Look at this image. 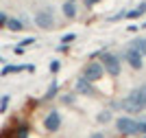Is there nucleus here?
<instances>
[{"instance_id": "nucleus-24", "label": "nucleus", "mask_w": 146, "mask_h": 138, "mask_svg": "<svg viewBox=\"0 0 146 138\" xmlns=\"http://www.w3.org/2000/svg\"><path fill=\"white\" fill-rule=\"evenodd\" d=\"M13 53H15V55H22V53H26V50H24V46H20V44H18V46L13 48Z\"/></svg>"}, {"instance_id": "nucleus-29", "label": "nucleus", "mask_w": 146, "mask_h": 138, "mask_svg": "<svg viewBox=\"0 0 146 138\" xmlns=\"http://www.w3.org/2000/svg\"><path fill=\"white\" fill-rule=\"evenodd\" d=\"M66 2H74V0H66Z\"/></svg>"}, {"instance_id": "nucleus-26", "label": "nucleus", "mask_w": 146, "mask_h": 138, "mask_svg": "<svg viewBox=\"0 0 146 138\" xmlns=\"http://www.w3.org/2000/svg\"><path fill=\"white\" fill-rule=\"evenodd\" d=\"M137 11H140V15H144V13H146V2H142V5L137 7Z\"/></svg>"}, {"instance_id": "nucleus-18", "label": "nucleus", "mask_w": 146, "mask_h": 138, "mask_svg": "<svg viewBox=\"0 0 146 138\" xmlns=\"http://www.w3.org/2000/svg\"><path fill=\"white\" fill-rule=\"evenodd\" d=\"M124 18L127 20H135V18H140V11H137V9H131V11L124 13Z\"/></svg>"}, {"instance_id": "nucleus-2", "label": "nucleus", "mask_w": 146, "mask_h": 138, "mask_svg": "<svg viewBox=\"0 0 146 138\" xmlns=\"http://www.w3.org/2000/svg\"><path fill=\"white\" fill-rule=\"evenodd\" d=\"M105 75V68L100 61H90V64H85V68H83V79L85 81H90V83H94V81H100Z\"/></svg>"}, {"instance_id": "nucleus-23", "label": "nucleus", "mask_w": 146, "mask_h": 138, "mask_svg": "<svg viewBox=\"0 0 146 138\" xmlns=\"http://www.w3.org/2000/svg\"><path fill=\"white\" fill-rule=\"evenodd\" d=\"M72 40H74V33H68V35L63 37V42H61V44H70Z\"/></svg>"}, {"instance_id": "nucleus-30", "label": "nucleus", "mask_w": 146, "mask_h": 138, "mask_svg": "<svg viewBox=\"0 0 146 138\" xmlns=\"http://www.w3.org/2000/svg\"><path fill=\"white\" fill-rule=\"evenodd\" d=\"M144 138H146V136H144Z\"/></svg>"}, {"instance_id": "nucleus-13", "label": "nucleus", "mask_w": 146, "mask_h": 138, "mask_svg": "<svg viewBox=\"0 0 146 138\" xmlns=\"http://www.w3.org/2000/svg\"><path fill=\"white\" fill-rule=\"evenodd\" d=\"M131 48H135V50H140L142 55H146V40H144V37H137V40H133Z\"/></svg>"}, {"instance_id": "nucleus-27", "label": "nucleus", "mask_w": 146, "mask_h": 138, "mask_svg": "<svg viewBox=\"0 0 146 138\" xmlns=\"http://www.w3.org/2000/svg\"><path fill=\"white\" fill-rule=\"evenodd\" d=\"M100 0H85V5H90V7H94V5H98Z\"/></svg>"}, {"instance_id": "nucleus-11", "label": "nucleus", "mask_w": 146, "mask_h": 138, "mask_svg": "<svg viewBox=\"0 0 146 138\" xmlns=\"http://www.w3.org/2000/svg\"><path fill=\"white\" fill-rule=\"evenodd\" d=\"M61 13H63L66 18H74V15H76V5H74V2H63V5H61Z\"/></svg>"}, {"instance_id": "nucleus-15", "label": "nucleus", "mask_w": 146, "mask_h": 138, "mask_svg": "<svg viewBox=\"0 0 146 138\" xmlns=\"http://www.w3.org/2000/svg\"><path fill=\"white\" fill-rule=\"evenodd\" d=\"M96 120L100 123V125H105V123H109V120H111V110H103V112H98Z\"/></svg>"}, {"instance_id": "nucleus-17", "label": "nucleus", "mask_w": 146, "mask_h": 138, "mask_svg": "<svg viewBox=\"0 0 146 138\" xmlns=\"http://www.w3.org/2000/svg\"><path fill=\"white\" fill-rule=\"evenodd\" d=\"M137 90H140V101H142V105H144V110H146V83L140 85Z\"/></svg>"}, {"instance_id": "nucleus-1", "label": "nucleus", "mask_w": 146, "mask_h": 138, "mask_svg": "<svg viewBox=\"0 0 146 138\" xmlns=\"http://www.w3.org/2000/svg\"><path fill=\"white\" fill-rule=\"evenodd\" d=\"M92 59H98L100 64H103L105 72H109V75H113V77H118L120 75V59H118L113 53H107V50H98V53L92 55Z\"/></svg>"}, {"instance_id": "nucleus-3", "label": "nucleus", "mask_w": 146, "mask_h": 138, "mask_svg": "<svg viewBox=\"0 0 146 138\" xmlns=\"http://www.w3.org/2000/svg\"><path fill=\"white\" fill-rule=\"evenodd\" d=\"M135 123L137 120H133L131 116H120L116 118V132L120 136H135Z\"/></svg>"}, {"instance_id": "nucleus-8", "label": "nucleus", "mask_w": 146, "mask_h": 138, "mask_svg": "<svg viewBox=\"0 0 146 138\" xmlns=\"http://www.w3.org/2000/svg\"><path fill=\"white\" fill-rule=\"evenodd\" d=\"M22 70H26V72H35V66L33 64H22V66H5L2 70H0V75L2 77H7V75H13V72H22Z\"/></svg>"}, {"instance_id": "nucleus-12", "label": "nucleus", "mask_w": 146, "mask_h": 138, "mask_svg": "<svg viewBox=\"0 0 146 138\" xmlns=\"http://www.w3.org/2000/svg\"><path fill=\"white\" fill-rule=\"evenodd\" d=\"M7 29L13 31V33H18V31L24 29V22H22V20H18V18H9V20H7Z\"/></svg>"}, {"instance_id": "nucleus-14", "label": "nucleus", "mask_w": 146, "mask_h": 138, "mask_svg": "<svg viewBox=\"0 0 146 138\" xmlns=\"http://www.w3.org/2000/svg\"><path fill=\"white\" fill-rule=\"evenodd\" d=\"M57 92H59V83H57V81H52V83H50V88L46 90V94H44V99H46V101H50V99H55Z\"/></svg>"}, {"instance_id": "nucleus-16", "label": "nucleus", "mask_w": 146, "mask_h": 138, "mask_svg": "<svg viewBox=\"0 0 146 138\" xmlns=\"http://www.w3.org/2000/svg\"><path fill=\"white\" fill-rule=\"evenodd\" d=\"M135 136H146V120H137L135 123Z\"/></svg>"}, {"instance_id": "nucleus-22", "label": "nucleus", "mask_w": 146, "mask_h": 138, "mask_svg": "<svg viewBox=\"0 0 146 138\" xmlns=\"http://www.w3.org/2000/svg\"><path fill=\"white\" fill-rule=\"evenodd\" d=\"M33 42H35V40H33V37H26V40H22V42H20V46H31V44H33Z\"/></svg>"}, {"instance_id": "nucleus-25", "label": "nucleus", "mask_w": 146, "mask_h": 138, "mask_svg": "<svg viewBox=\"0 0 146 138\" xmlns=\"http://www.w3.org/2000/svg\"><path fill=\"white\" fill-rule=\"evenodd\" d=\"M57 50H59V53H68L70 48H68V44H59V48H57Z\"/></svg>"}, {"instance_id": "nucleus-19", "label": "nucleus", "mask_w": 146, "mask_h": 138, "mask_svg": "<svg viewBox=\"0 0 146 138\" xmlns=\"http://www.w3.org/2000/svg\"><path fill=\"white\" fill-rule=\"evenodd\" d=\"M7 108H9V96L5 94V96H2V99H0V112H5Z\"/></svg>"}, {"instance_id": "nucleus-10", "label": "nucleus", "mask_w": 146, "mask_h": 138, "mask_svg": "<svg viewBox=\"0 0 146 138\" xmlns=\"http://www.w3.org/2000/svg\"><path fill=\"white\" fill-rule=\"evenodd\" d=\"M11 138H29V125L22 123V125H18L15 129H11Z\"/></svg>"}, {"instance_id": "nucleus-4", "label": "nucleus", "mask_w": 146, "mask_h": 138, "mask_svg": "<svg viewBox=\"0 0 146 138\" xmlns=\"http://www.w3.org/2000/svg\"><path fill=\"white\" fill-rule=\"evenodd\" d=\"M44 129L48 134H55V132L61 129V114L57 110H50L48 114H46V118H44Z\"/></svg>"}, {"instance_id": "nucleus-9", "label": "nucleus", "mask_w": 146, "mask_h": 138, "mask_svg": "<svg viewBox=\"0 0 146 138\" xmlns=\"http://www.w3.org/2000/svg\"><path fill=\"white\" fill-rule=\"evenodd\" d=\"M76 92H81V94H87V96H92V94H94V88H92V83H90V81H85V79L81 77L79 81H76Z\"/></svg>"}, {"instance_id": "nucleus-28", "label": "nucleus", "mask_w": 146, "mask_h": 138, "mask_svg": "<svg viewBox=\"0 0 146 138\" xmlns=\"http://www.w3.org/2000/svg\"><path fill=\"white\" fill-rule=\"evenodd\" d=\"M90 138H105V136H103V134H92Z\"/></svg>"}, {"instance_id": "nucleus-6", "label": "nucleus", "mask_w": 146, "mask_h": 138, "mask_svg": "<svg viewBox=\"0 0 146 138\" xmlns=\"http://www.w3.org/2000/svg\"><path fill=\"white\" fill-rule=\"evenodd\" d=\"M35 24L39 29H52L55 26V18L50 11H37L35 13Z\"/></svg>"}, {"instance_id": "nucleus-5", "label": "nucleus", "mask_w": 146, "mask_h": 138, "mask_svg": "<svg viewBox=\"0 0 146 138\" xmlns=\"http://www.w3.org/2000/svg\"><path fill=\"white\" fill-rule=\"evenodd\" d=\"M142 57H144V55H142L140 50H135V48H129L127 53H124V59H127V64L133 68V70H142V64H144Z\"/></svg>"}, {"instance_id": "nucleus-20", "label": "nucleus", "mask_w": 146, "mask_h": 138, "mask_svg": "<svg viewBox=\"0 0 146 138\" xmlns=\"http://www.w3.org/2000/svg\"><path fill=\"white\" fill-rule=\"evenodd\" d=\"M59 68H61V64H59V61H50V72H52V75H57V72H59Z\"/></svg>"}, {"instance_id": "nucleus-7", "label": "nucleus", "mask_w": 146, "mask_h": 138, "mask_svg": "<svg viewBox=\"0 0 146 138\" xmlns=\"http://www.w3.org/2000/svg\"><path fill=\"white\" fill-rule=\"evenodd\" d=\"M120 110H124L127 112V116H135V114H140L142 110V103H137V101H133V99H124V101H120Z\"/></svg>"}, {"instance_id": "nucleus-21", "label": "nucleus", "mask_w": 146, "mask_h": 138, "mask_svg": "<svg viewBox=\"0 0 146 138\" xmlns=\"http://www.w3.org/2000/svg\"><path fill=\"white\" fill-rule=\"evenodd\" d=\"M7 20H9V15H7L5 11H0V29H2V26H7Z\"/></svg>"}]
</instances>
